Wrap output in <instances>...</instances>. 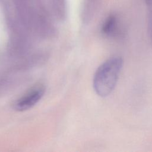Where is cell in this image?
Returning <instances> with one entry per match:
<instances>
[{
	"label": "cell",
	"mask_w": 152,
	"mask_h": 152,
	"mask_svg": "<svg viewBox=\"0 0 152 152\" xmlns=\"http://www.w3.org/2000/svg\"><path fill=\"white\" fill-rule=\"evenodd\" d=\"M123 66L120 56H113L103 62L97 69L93 81L96 94L100 97L109 96L115 89Z\"/></svg>",
	"instance_id": "cell-1"
},
{
	"label": "cell",
	"mask_w": 152,
	"mask_h": 152,
	"mask_svg": "<svg viewBox=\"0 0 152 152\" xmlns=\"http://www.w3.org/2000/svg\"><path fill=\"white\" fill-rule=\"evenodd\" d=\"M45 91V88L41 84L32 87L14 102L13 108L16 111L23 112L33 107L43 96Z\"/></svg>",
	"instance_id": "cell-2"
},
{
	"label": "cell",
	"mask_w": 152,
	"mask_h": 152,
	"mask_svg": "<svg viewBox=\"0 0 152 152\" xmlns=\"http://www.w3.org/2000/svg\"><path fill=\"white\" fill-rule=\"evenodd\" d=\"M102 33L111 38H116L121 36V30L118 18L115 15H109L104 21L102 27Z\"/></svg>",
	"instance_id": "cell-3"
},
{
	"label": "cell",
	"mask_w": 152,
	"mask_h": 152,
	"mask_svg": "<svg viewBox=\"0 0 152 152\" xmlns=\"http://www.w3.org/2000/svg\"><path fill=\"white\" fill-rule=\"evenodd\" d=\"M52 13L58 18H64L66 12V0H46Z\"/></svg>",
	"instance_id": "cell-4"
},
{
	"label": "cell",
	"mask_w": 152,
	"mask_h": 152,
	"mask_svg": "<svg viewBox=\"0 0 152 152\" xmlns=\"http://www.w3.org/2000/svg\"><path fill=\"white\" fill-rule=\"evenodd\" d=\"M99 3L100 0H84L83 11L85 17L89 18L93 15L99 6Z\"/></svg>",
	"instance_id": "cell-5"
},
{
	"label": "cell",
	"mask_w": 152,
	"mask_h": 152,
	"mask_svg": "<svg viewBox=\"0 0 152 152\" xmlns=\"http://www.w3.org/2000/svg\"><path fill=\"white\" fill-rule=\"evenodd\" d=\"M145 2L148 7L151 9V11H152V0H145Z\"/></svg>",
	"instance_id": "cell-6"
}]
</instances>
